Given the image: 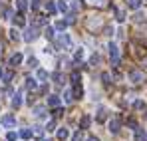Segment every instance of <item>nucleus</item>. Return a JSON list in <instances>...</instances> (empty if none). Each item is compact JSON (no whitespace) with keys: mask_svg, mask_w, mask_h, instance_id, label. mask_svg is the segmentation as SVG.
Here are the masks:
<instances>
[{"mask_svg":"<svg viewBox=\"0 0 147 141\" xmlns=\"http://www.w3.org/2000/svg\"><path fill=\"white\" fill-rule=\"evenodd\" d=\"M129 80H131L133 84H143V82H145V74L141 70H131L129 72Z\"/></svg>","mask_w":147,"mask_h":141,"instance_id":"1","label":"nucleus"},{"mask_svg":"<svg viewBox=\"0 0 147 141\" xmlns=\"http://www.w3.org/2000/svg\"><path fill=\"white\" fill-rule=\"evenodd\" d=\"M131 54H133L137 60H141V58H145L147 50H145V46H141V44H131Z\"/></svg>","mask_w":147,"mask_h":141,"instance_id":"2","label":"nucleus"},{"mask_svg":"<svg viewBox=\"0 0 147 141\" xmlns=\"http://www.w3.org/2000/svg\"><path fill=\"white\" fill-rule=\"evenodd\" d=\"M109 58H111V64L117 66L119 64V48L115 44H109Z\"/></svg>","mask_w":147,"mask_h":141,"instance_id":"3","label":"nucleus"},{"mask_svg":"<svg viewBox=\"0 0 147 141\" xmlns=\"http://www.w3.org/2000/svg\"><path fill=\"white\" fill-rule=\"evenodd\" d=\"M36 38H38V30H36V28H28L26 34H24V40L26 42H34Z\"/></svg>","mask_w":147,"mask_h":141,"instance_id":"4","label":"nucleus"},{"mask_svg":"<svg viewBox=\"0 0 147 141\" xmlns=\"http://www.w3.org/2000/svg\"><path fill=\"white\" fill-rule=\"evenodd\" d=\"M119 127H121V121H119L117 117H113L111 121H109V131H111V133H117Z\"/></svg>","mask_w":147,"mask_h":141,"instance_id":"5","label":"nucleus"},{"mask_svg":"<svg viewBox=\"0 0 147 141\" xmlns=\"http://www.w3.org/2000/svg\"><path fill=\"white\" fill-rule=\"evenodd\" d=\"M58 44H60V46H66V48H72V40H70L68 34H62V36L58 38Z\"/></svg>","mask_w":147,"mask_h":141,"instance_id":"6","label":"nucleus"},{"mask_svg":"<svg viewBox=\"0 0 147 141\" xmlns=\"http://www.w3.org/2000/svg\"><path fill=\"white\" fill-rule=\"evenodd\" d=\"M99 26H101V20H99L98 16H92V18L88 20V28H90V30H96Z\"/></svg>","mask_w":147,"mask_h":141,"instance_id":"7","label":"nucleus"},{"mask_svg":"<svg viewBox=\"0 0 147 141\" xmlns=\"http://www.w3.org/2000/svg\"><path fill=\"white\" fill-rule=\"evenodd\" d=\"M2 125H4V127L16 125V117H14V115H4V117H2Z\"/></svg>","mask_w":147,"mask_h":141,"instance_id":"8","label":"nucleus"},{"mask_svg":"<svg viewBox=\"0 0 147 141\" xmlns=\"http://www.w3.org/2000/svg\"><path fill=\"white\" fill-rule=\"evenodd\" d=\"M20 64H22V54H14V56L10 58V66L16 68V66H20Z\"/></svg>","mask_w":147,"mask_h":141,"instance_id":"9","label":"nucleus"},{"mask_svg":"<svg viewBox=\"0 0 147 141\" xmlns=\"http://www.w3.org/2000/svg\"><path fill=\"white\" fill-rule=\"evenodd\" d=\"M90 123H92V117H90V115H82V119H80V127H82V129H88Z\"/></svg>","mask_w":147,"mask_h":141,"instance_id":"10","label":"nucleus"},{"mask_svg":"<svg viewBox=\"0 0 147 141\" xmlns=\"http://www.w3.org/2000/svg\"><path fill=\"white\" fill-rule=\"evenodd\" d=\"M48 105L50 107H60V97H58V95H50L48 97Z\"/></svg>","mask_w":147,"mask_h":141,"instance_id":"11","label":"nucleus"},{"mask_svg":"<svg viewBox=\"0 0 147 141\" xmlns=\"http://www.w3.org/2000/svg\"><path fill=\"white\" fill-rule=\"evenodd\" d=\"M141 4H143V0H127V6H129L131 10H137V8H141Z\"/></svg>","mask_w":147,"mask_h":141,"instance_id":"12","label":"nucleus"},{"mask_svg":"<svg viewBox=\"0 0 147 141\" xmlns=\"http://www.w3.org/2000/svg\"><path fill=\"white\" fill-rule=\"evenodd\" d=\"M68 135H70V131H68L66 127H60V131H58V139L66 141V139H68Z\"/></svg>","mask_w":147,"mask_h":141,"instance_id":"13","label":"nucleus"},{"mask_svg":"<svg viewBox=\"0 0 147 141\" xmlns=\"http://www.w3.org/2000/svg\"><path fill=\"white\" fill-rule=\"evenodd\" d=\"M12 20H14V24H16V26H24V24H26L24 14H16V16H14Z\"/></svg>","mask_w":147,"mask_h":141,"instance_id":"14","label":"nucleus"},{"mask_svg":"<svg viewBox=\"0 0 147 141\" xmlns=\"http://www.w3.org/2000/svg\"><path fill=\"white\" fill-rule=\"evenodd\" d=\"M82 6H84V0H74V2H72V12L82 10Z\"/></svg>","mask_w":147,"mask_h":141,"instance_id":"15","label":"nucleus"},{"mask_svg":"<svg viewBox=\"0 0 147 141\" xmlns=\"http://www.w3.org/2000/svg\"><path fill=\"white\" fill-rule=\"evenodd\" d=\"M115 20L117 22H123L125 20V12H123L121 8H115Z\"/></svg>","mask_w":147,"mask_h":141,"instance_id":"16","label":"nucleus"},{"mask_svg":"<svg viewBox=\"0 0 147 141\" xmlns=\"http://www.w3.org/2000/svg\"><path fill=\"white\" fill-rule=\"evenodd\" d=\"M44 111H46V107H44V105L34 107V115H36V117H44Z\"/></svg>","mask_w":147,"mask_h":141,"instance_id":"17","label":"nucleus"},{"mask_svg":"<svg viewBox=\"0 0 147 141\" xmlns=\"http://www.w3.org/2000/svg\"><path fill=\"white\" fill-rule=\"evenodd\" d=\"M82 82V76H80V72H72V84L76 86V84H80Z\"/></svg>","mask_w":147,"mask_h":141,"instance_id":"18","label":"nucleus"},{"mask_svg":"<svg viewBox=\"0 0 147 141\" xmlns=\"http://www.w3.org/2000/svg\"><path fill=\"white\" fill-rule=\"evenodd\" d=\"M44 36H46L48 40H54V28H52V26H48V28L44 30Z\"/></svg>","mask_w":147,"mask_h":141,"instance_id":"19","label":"nucleus"},{"mask_svg":"<svg viewBox=\"0 0 147 141\" xmlns=\"http://www.w3.org/2000/svg\"><path fill=\"white\" fill-rule=\"evenodd\" d=\"M64 99H66L68 103H70L72 99H76V97H74V92H72V90H66V92H64Z\"/></svg>","mask_w":147,"mask_h":141,"instance_id":"20","label":"nucleus"},{"mask_svg":"<svg viewBox=\"0 0 147 141\" xmlns=\"http://www.w3.org/2000/svg\"><path fill=\"white\" fill-rule=\"evenodd\" d=\"M105 117H107V111H105L103 107H99V111H98V121H105Z\"/></svg>","mask_w":147,"mask_h":141,"instance_id":"21","label":"nucleus"},{"mask_svg":"<svg viewBox=\"0 0 147 141\" xmlns=\"http://www.w3.org/2000/svg\"><path fill=\"white\" fill-rule=\"evenodd\" d=\"M66 28H68V22L66 20H58L56 22V30H66Z\"/></svg>","mask_w":147,"mask_h":141,"instance_id":"22","label":"nucleus"},{"mask_svg":"<svg viewBox=\"0 0 147 141\" xmlns=\"http://www.w3.org/2000/svg\"><path fill=\"white\" fill-rule=\"evenodd\" d=\"M101 80H103V84H105V86H109V84H111V76H109L107 72H103V74H101Z\"/></svg>","mask_w":147,"mask_h":141,"instance_id":"23","label":"nucleus"},{"mask_svg":"<svg viewBox=\"0 0 147 141\" xmlns=\"http://www.w3.org/2000/svg\"><path fill=\"white\" fill-rule=\"evenodd\" d=\"M20 137H22V139H30V137H32V131H30V129H22V131H20Z\"/></svg>","mask_w":147,"mask_h":141,"instance_id":"24","label":"nucleus"},{"mask_svg":"<svg viewBox=\"0 0 147 141\" xmlns=\"http://www.w3.org/2000/svg\"><path fill=\"white\" fill-rule=\"evenodd\" d=\"M10 38H12V40H20V32H18L16 28H12V30H10Z\"/></svg>","mask_w":147,"mask_h":141,"instance_id":"25","label":"nucleus"},{"mask_svg":"<svg viewBox=\"0 0 147 141\" xmlns=\"http://www.w3.org/2000/svg\"><path fill=\"white\" fill-rule=\"evenodd\" d=\"M82 58H84V50L80 48V50H78V52L74 54V60H76V62H82Z\"/></svg>","mask_w":147,"mask_h":141,"instance_id":"26","label":"nucleus"},{"mask_svg":"<svg viewBox=\"0 0 147 141\" xmlns=\"http://www.w3.org/2000/svg\"><path fill=\"white\" fill-rule=\"evenodd\" d=\"M26 88L28 90H36V80H26Z\"/></svg>","mask_w":147,"mask_h":141,"instance_id":"27","label":"nucleus"},{"mask_svg":"<svg viewBox=\"0 0 147 141\" xmlns=\"http://www.w3.org/2000/svg\"><path fill=\"white\" fill-rule=\"evenodd\" d=\"M143 20H145V16H143V14H141V12H137V14H135V16H133V22H143Z\"/></svg>","mask_w":147,"mask_h":141,"instance_id":"28","label":"nucleus"},{"mask_svg":"<svg viewBox=\"0 0 147 141\" xmlns=\"http://www.w3.org/2000/svg\"><path fill=\"white\" fill-rule=\"evenodd\" d=\"M58 10H62V12H66V10H68V4H66L64 0H60V2H58Z\"/></svg>","mask_w":147,"mask_h":141,"instance_id":"29","label":"nucleus"},{"mask_svg":"<svg viewBox=\"0 0 147 141\" xmlns=\"http://www.w3.org/2000/svg\"><path fill=\"white\" fill-rule=\"evenodd\" d=\"M28 66L30 68H38V60L36 58H28Z\"/></svg>","mask_w":147,"mask_h":141,"instance_id":"30","label":"nucleus"},{"mask_svg":"<svg viewBox=\"0 0 147 141\" xmlns=\"http://www.w3.org/2000/svg\"><path fill=\"white\" fill-rule=\"evenodd\" d=\"M40 6H42V0H32V4H30V8H32V10L40 8Z\"/></svg>","mask_w":147,"mask_h":141,"instance_id":"31","label":"nucleus"},{"mask_svg":"<svg viewBox=\"0 0 147 141\" xmlns=\"http://www.w3.org/2000/svg\"><path fill=\"white\" fill-rule=\"evenodd\" d=\"M46 10H48L50 14H54V12H56V6H54V2H48V4H46Z\"/></svg>","mask_w":147,"mask_h":141,"instance_id":"32","label":"nucleus"},{"mask_svg":"<svg viewBox=\"0 0 147 141\" xmlns=\"http://www.w3.org/2000/svg\"><path fill=\"white\" fill-rule=\"evenodd\" d=\"M46 78H48V72H46V70L38 72V80H46Z\"/></svg>","mask_w":147,"mask_h":141,"instance_id":"33","label":"nucleus"},{"mask_svg":"<svg viewBox=\"0 0 147 141\" xmlns=\"http://www.w3.org/2000/svg\"><path fill=\"white\" fill-rule=\"evenodd\" d=\"M12 105H14V107H20V105H22V99H20V95H16V99L12 101Z\"/></svg>","mask_w":147,"mask_h":141,"instance_id":"34","label":"nucleus"},{"mask_svg":"<svg viewBox=\"0 0 147 141\" xmlns=\"http://www.w3.org/2000/svg\"><path fill=\"white\" fill-rule=\"evenodd\" d=\"M133 107H135V109H145V103H143V101H135Z\"/></svg>","mask_w":147,"mask_h":141,"instance_id":"35","label":"nucleus"},{"mask_svg":"<svg viewBox=\"0 0 147 141\" xmlns=\"http://www.w3.org/2000/svg\"><path fill=\"white\" fill-rule=\"evenodd\" d=\"M90 4H94V6H105V0H92Z\"/></svg>","mask_w":147,"mask_h":141,"instance_id":"36","label":"nucleus"},{"mask_svg":"<svg viewBox=\"0 0 147 141\" xmlns=\"http://www.w3.org/2000/svg\"><path fill=\"white\" fill-rule=\"evenodd\" d=\"M72 141H82V131H76L74 137H72Z\"/></svg>","mask_w":147,"mask_h":141,"instance_id":"37","label":"nucleus"},{"mask_svg":"<svg viewBox=\"0 0 147 141\" xmlns=\"http://www.w3.org/2000/svg\"><path fill=\"white\" fill-rule=\"evenodd\" d=\"M127 123H129V127H133V129H137V121H135V119H127Z\"/></svg>","mask_w":147,"mask_h":141,"instance_id":"38","label":"nucleus"},{"mask_svg":"<svg viewBox=\"0 0 147 141\" xmlns=\"http://www.w3.org/2000/svg\"><path fill=\"white\" fill-rule=\"evenodd\" d=\"M99 62V56H94V58H92V60H90V64H92V66H96V64H98Z\"/></svg>","mask_w":147,"mask_h":141,"instance_id":"39","label":"nucleus"},{"mask_svg":"<svg viewBox=\"0 0 147 141\" xmlns=\"http://www.w3.org/2000/svg\"><path fill=\"white\" fill-rule=\"evenodd\" d=\"M54 127H56V121H50V123H48V127H46V129H48V131H54Z\"/></svg>","mask_w":147,"mask_h":141,"instance_id":"40","label":"nucleus"},{"mask_svg":"<svg viewBox=\"0 0 147 141\" xmlns=\"http://www.w3.org/2000/svg\"><path fill=\"white\" fill-rule=\"evenodd\" d=\"M8 139L14 141V139H16V133H14V131H8Z\"/></svg>","mask_w":147,"mask_h":141,"instance_id":"41","label":"nucleus"},{"mask_svg":"<svg viewBox=\"0 0 147 141\" xmlns=\"http://www.w3.org/2000/svg\"><path fill=\"white\" fill-rule=\"evenodd\" d=\"M18 8H20V10H24V8H26V2H24V0H18Z\"/></svg>","mask_w":147,"mask_h":141,"instance_id":"42","label":"nucleus"},{"mask_svg":"<svg viewBox=\"0 0 147 141\" xmlns=\"http://www.w3.org/2000/svg\"><path fill=\"white\" fill-rule=\"evenodd\" d=\"M4 16H6V18H8V20H10V18H12V16H14V14H12V10H6V12H4Z\"/></svg>","mask_w":147,"mask_h":141,"instance_id":"43","label":"nucleus"},{"mask_svg":"<svg viewBox=\"0 0 147 141\" xmlns=\"http://www.w3.org/2000/svg\"><path fill=\"white\" fill-rule=\"evenodd\" d=\"M105 34H107V36H111V34H113V28H109V26H107V28H105Z\"/></svg>","mask_w":147,"mask_h":141,"instance_id":"44","label":"nucleus"},{"mask_svg":"<svg viewBox=\"0 0 147 141\" xmlns=\"http://www.w3.org/2000/svg\"><path fill=\"white\" fill-rule=\"evenodd\" d=\"M88 141H99L98 137H94V135H90V137H88Z\"/></svg>","mask_w":147,"mask_h":141,"instance_id":"45","label":"nucleus"},{"mask_svg":"<svg viewBox=\"0 0 147 141\" xmlns=\"http://www.w3.org/2000/svg\"><path fill=\"white\" fill-rule=\"evenodd\" d=\"M2 76H4V72H2V70H0V78H2Z\"/></svg>","mask_w":147,"mask_h":141,"instance_id":"46","label":"nucleus"},{"mask_svg":"<svg viewBox=\"0 0 147 141\" xmlns=\"http://www.w3.org/2000/svg\"><path fill=\"white\" fill-rule=\"evenodd\" d=\"M0 54H2V44H0Z\"/></svg>","mask_w":147,"mask_h":141,"instance_id":"47","label":"nucleus"}]
</instances>
